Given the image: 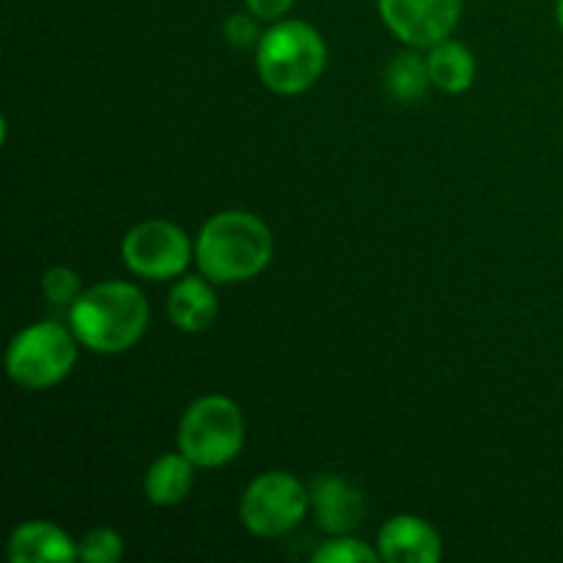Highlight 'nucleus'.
Returning <instances> with one entry per match:
<instances>
[{
    "instance_id": "a211bd4d",
    "label": "nucleus",
    "mask_w": 563,
    "mask_h": 563,
    "mask_svg": "<svg viewBox=\"0 0 563 563\" xmlns=\"http://www.w3.org/2000/svg\"><path fill=\"white\" fill-rule=\"evenodd\" d=\"M42 291L44 297H47V302L69 311V308L77 302V297H80L86 289H82V280L75 269L49 267L47 273L42 275Z\"/></svg>"
},
{
    "instance_id": "f8f14e48",
    "label": "nucleus",
    "mask_w": 563,
    "mask_h": 563,
    "mask_svg": "<svg viewBox=\"0 0 563 563\" xmlns=\"http://www.w3.org/2000/svg\"><path fill=\"white\" fill-rule=\"evenodd\" d=\"M218 295L207 275H187L176 280L168 295V319L185 333H203L218 319Z\"/></svg>"
},
{
    "instance_id": "9b49d317",
    "label": "nucleus",
    "mask_w": 563,
    "mask_h": 563,
    "mask_svg": "<svg viewBox=\"0 0 563 563\" xmlns=\"http://www.w3.org/2000/svg\"><path fill=\"white\" fill-rule=\"evenodd\" d=\"M11 563H71L77 561V542L49 520H27L11 531L5 542Z\"/></svg>"
},
{
    "instance_id": "f3484780",
    "label": "nucleus",
    "mask_w": 563,
    "mask_h": 563,
    "mask_svg": "<svg viewBox=\"0 0 563 563\" xmlns=\"http://www.w3.org/2000/svg\"><path fill=\"white\" fill-rule=\"evenodd\" d=\"M124 559V539L113 528H93L77 542V561L119 563Z\"/></svg>"
},
{
    "instance_id": "0eeeda50",
    "label": "nucleus",
    "mask_w": 563,
    "mask_h": 563,
    "mask_svg": "<svg viewBox=\"0 0 563 563\" xmlns=\"http://www.w3.org/2000/svg\"><path fill=\"white\" fill-rule=\"evenodd\" d=\"M196 258V242L170 220L132 225L121 240V262L143 280H174Z\"/></svg>"
},
{
    "instance_id": "ddd939ff",
    "label": "nucleus",
    "mask_w": 563,
    "mask_h": 563,
    "mask_svg": "<svg viewBox=\"0 0 563 563\" xmlns=\"http://www.w3.org/2000/svg\"><path fill=\"white\" fill-rule=\"evenodd\" d=\"M192 487H196V465L181 451L157 456L143 478V495L159 509L179 506L192 493Z\"/></svg>"
},
{
    "instance_id": "f03ea898",
    "label": "nucleus",
    "mask_w": 563,
    "mask_h": 563,
    "mask_svg": "<svg viewBox=\"0 0 563 563\" xmlns=\"http://www.w3.org/2000/svg\"><path fill=\"white\" fill-rule=\"evenodd\" d=\"M69 328L86 350L97 355H121L146 333L148 300L126 280L93 284L69 308Z\"/></svg>"
},
{
    "instance_id": "6ab92c4d",
    "label": "nucleus",
    "mask_w": 563,
    "mask_h": 563,
    "mask_svg": "<svg viewBox=\"0 0 563 563\" xmlns=\"http://www.w3.org/2000/svg\"><path fill=\"white\" fill-rule=\"evenodd\" d=\"M258 16L251 14H231L229 20L223 22V33L229 38L231 47L236 49H247V47H258L262 42V31L256 25Z\"/></svg>"
},
{
    "instance_id": "f257e3e1",
    "label": "nucleus",
    "mask_w": 563,
    "mask_h": 563,
    "mask_svg": "<svg viewBox=\"0 0 563 563\" xmlns=\"http://www.w3.org/2000/svg\"><path fill=\"white\" fill-rule=\"evenodd\" d=\"M275 240L269 225L245 209L218 212L203 223L196 240L198 273L212 284H245L269 267Z\"/></svg>"
},
{
    "instance_id": "39448f33",
    "label": "nucleus",
    "mask_w": 563,
    "mask_h": 563,
    "mask_svg": "<svg viewBox=\"0 0 563 563\" xmlns=\"http://www.w3.org/2000/svg\"><path fill=\"white\" fill-rule=\"evenodd\" d=\"M77 344L69 324L36 322L20 330L5 352V374L22 390H47L64 383L77 363Z\"/></svg>"
},
{
    "instance_id": "423d86ee",
    "label": "nucleus",
    "mask_w": 563,
    "mask_h": 563,
    "mask_svg": "<svg viewBox=\"0 0 563 563\" xmlns=\"http://www.w3.org/2000/svg\"><path fill=\"white\" fill-rule=\"evenodd\" d=\"M308 506L311 489L300 478L284 471H267L253 478L242 493L240 520L253 537L278 539L306 520Z\"/></svg>"
},
{
    "instance_id": "dca6fc26",
    "label": "nucleus",
    "mask_w": 563,
    "mask_h": 563,
    "mask_svg": "<svg viewBox=\"0 0 563 563\" xmlns=\"http://www.w3.org/2000/svg\"><path fill=\"white\" fill-rule=\"evenodd\" d=\"M313 563H377L379 550L366 544L363 539H352L350 533H341V537H330L328 542H322L317 548V553L311 555Z\"/></svg>"
},
{
    "instance_id": "1a4fd4ad",
    "label": "nucleus",
    "mask_w": 563,
    "mask_h": 563,
    "mask_svg": "<svg viewBox=\"0 0 563 563\" xmlns=\"http://www.w3.org/2000/svg\"><path fill=\"white\" fill-rule=\"evenodd\" d=\"M308 489H311V509L317 515L319 528L328 537L355 531L366 520V498L344 476L322 473V476L313 478Z\"/></svg>"
},
{
    "instance_id": "7ed1b4c3",
    "label": "nucleus",
    "mask_w": 563,
    "mask_h": 563,
    "mask_svg": "<svg viewBox=\"0 0 563 563\" xmlns=\"http://www.w3.org/2000/svg\"><path fill=\"white\" fill-rule=\"evenodd\" d=\"M328 66L322 33L302 20H278L262 33L256 47V71L264 86L280 97H297L317 86Z\"/></svg>"
},
{
    "instance_id": "6e6552de",
    "label": "nucleus",
    "mask_w": 563,
    "mask_h": 563,
    "mask_svg": "<svg viewBox=\"0 0 563 563\" xmlns=\"http://www.w3.org/2000/svg\"><path fill=\"white\" fill-rule=\"evenodd\" d=\"M385 27L412 49L449 38L462 20V0H377Z\"/></svg>"
},
{
    "instance_id": "aec40b11",
    "label": "nucleus",
    "mask_w": 563,
    "mask_h": 563,
    "mask_svg": "<svg viewBox=\"0 0 563 563\" xmlns=\"http://www.w3.org/2000/svg\"><path fill=\"white\" fill-rule=\"evenodd\" d=\"M245 5L253 16H258V20L278 22L289 14L295 0H245Z\"/></svg>"
},
{
    "instance_id": "9d476101",
    "label": "nucleus",
    "mask_w": 563,
    "mask_h": 563,
    "mask_svg": "<svg viewBox=\"0 0 563 563\" xmlns=\"http://www.w3.org/2000/svg\"><path fill=\"white\" fill-rule=\"evenodd\" d=\"M377 550L385 563H438L443 559V539L432 522L416 515H396L379 528Z\"/></svg>"
},
{
    "instance_id": "20e7f679",
    "label": "nucleus",
    "mask_w": 563,
    "mask_h": 563,
    "mask_svg": "<svg viewBox=\"0 0 563 563\" xmlns=\"http://www.w3.org/2000/svg\"><path fill=\"white\" fill-rule=\"evenodd\" d=\"M247 427L242 407L223 394H209L192 401L179 418L176 445L203 471L225 467L245 449Z\"/></svg>"
},
{
    "instance_id": "412c9836",
    "label": "nucleus",
    "mask_w": 563,
    "mask_h": 563,
    "mask_svg": "<svg viewBox=\"0 0 563 563\" xmlns=\"http://www.w3.org/2000/svg\"><path fill=\"white\" fill-rule=\"evenodd\" d=\"M555 16H559V25H561V31H563V0H559V3H555Z\"/></svg>"
},
{
    "instance_id": "4468645a",
    "label": "nucleus",
    "mask_w": 563,
    "mask_h": 563,
    "mask_svg": "<svg viewBox=\"0 0 563 563\" xmlns=\"http://www.w3.org/2000/svg\"><path fill=\"white\" fill-rule=\"evenodd\" d=\"M427 64L432 86L445 93L467 91L473 80H476V58H473V53L465 44L451 36L429 47Z\"/></svg>"
},
{
    "instance_id": "2eb2a0df",
    "label": "nucleus",
    "mask_w": 563,
    "mask_h": 563,
    "mask_svg": "<svg viewBox=\"0 0 563 563\" xmlns=\"http://www.w3.org/2000/svg\"><path fill=\"white\" fill-rule=\"evenodd\" d=\"M385 86H388L390 97H396L399 102H418L432 86L427 58H421L412 49L396 55L385 69Z\"/></svg>"
}]
</instances>
